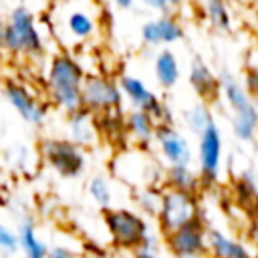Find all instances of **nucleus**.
<instances>
[{
  "mask_svg": "<svg viewBox=\"0 0 258 258\" xmlns=\"http://www.w3.org/2000/svg\"><path fill=\"white\" fill-rule=\"evenodd\" d=\"M109 2H111L115 8H119V10H133L137 0H109Z\"/></svg>",
  "mask_w": 258,
  "mask_h": 258,
  "instance_id": "nucleus-33",
  "label": "nucleus"
},
{
  "mask_svg": "<svg viewBox=\"0 0 258 258\" xmlns=\"http://www.w3.org/2000/svg\"><path fill=\"white\" fill-rule=\"evenodd\" d=\"M161 187L163 185L133 189V200H135V206H137L139 214H143L145 218H155L157 216L159 204H161Z\"/></svg>",
  "mask_w": 258,
  "mask_h": 258,
  "instance_id": "nucleus-27",
  "label": "nucleus"
},
{
  "mask_svg": "<svg viewBox=\"0 0 258 258\" xmlns=\"http://www.w3.org/2000/svg\"><path fill=\"white\" fill-rule=\"evenodd\" d=\"M157 123L153 117L139 109H127L125 111V133H127V145L149 149L153 145Z\"/></svg>",
  "mask_w": 258,
  "mask_h": 258,
  "instance_id": "nucleus-16",
  "label": "nucleus"
},
{
  "mask_svg": "<svg viewBox=\"0 0 258 258\" xmlns=\"http://www.w3.org/2000/svg\"><path fill=\"white\" fill-rule=\"evenodd\" d=\"M183 123H185V127H187L189 133L202 135L214 123V115H212L210 105L204 103V101H198L191 107H187L183 111Z\"/></svg>",
  "mask_w": 258,
  "mask_h": 258,
  "instance_id": "nucleus-25",
  "label": "nucleus"
},
{
  "mask_svg": "<svg viewBox=\"0 0 258 258\" xmlns=\"http://www.w3.org/2000/svg\"><path fill=\"white\" fill-rule=\"evenodd\" d=\"M220 77V95L224 97L232 113V131L240 141H254L258 133V107L252 97L246 93L240 81L234 79L228 71Z\"/></svg>",
  "mask_w": 258,
  "mask_h": 258,
  "instance_id": "nucleus-5",
  "label": "nucleus"
},
{
  "mask_svg": "<svg viewBox=\"0 0 258 258\" xmlns=\"http://www.w3.org/2000/svg\"><path fill=\"white\" fill-rule=\"evenodd\" d=\"M48 30L62 50H79L95 42L103 28L99 0H52L46 12Z\"/></svg>",
  "mask_w": 258,
  "mask_h": 258,
  "instance_id": "nucleus-1",
  "label": "nucleus"
},
{
  "mask_svg": "<svg viewBox=\"0 0 258 258\" xmlns=\"http://www.w3.org/2000/svg\"><path fill=\"white\" fill-rule=\"evenodd\" d=\"M242 87L246 89V93H248L250 97H256V95H258V71H256V69H248V71L244 73V83H242Z\"/></svg>",
  "mask_w": 258,
  "mask_h": 258,
  "instance_id": "nucleus-31",
  "label": "nucleus"
},
{
  "mask_svg": "<svg viewBox=\"0 0 258 258\" xmlns=\"http://www.w3.org/2000/svg\"><path fill=\"white\" fill-rule=\"evenodd\" d=\"M145 8L153 10V12H159V14H173V10H179L185 0H139Z\"/></svg>",
  "mask_w": 258,
  "mask_h": 258,
  "instance_id": "nucleus-30",
  "label": "nucleus"
},
{
  "mask_svg": "<svg viewBox=\"0 0 258 258\" xmlns=\"http://www.w3.org/2000/svg\"><path fill=\"white\" fill-rule=\"evenodd\" d=\"M42 161L60 177L75 179L87 169V153L67 137H42L38 141Z\"/></svg>",
  "mask_w": 258,
  "mask_h": 258,
  "instance_id": "nucleus-7",
  "label": "nucleus"
},
{
  "mask_svg": "<svg viewBox=\"0 0 258 258\" xmlns=\"http://www.w3.org/2000/svg\"><path fill=\"white\" fill-rule=\"evenodd\" d=\"M206 232H208V226L200 216L187 222L185 226L165 234L163 242L173 258H204L208 256Z\"/></svg>",
  "mask_w": 258,
  "mask_h": 258,
  "instance_id": "nucleus-11",
  "label": "nucleus"
},
{
  "mask_svg": "<svg viewBox=\"0 0 258 258\" xmlns=\"http://www.w3.org/2000/svg\"><path fill=\"white\" fill-rule=\"evenodd\" d=\"M87 194L97 208L101 210L115 208V187L107 175H93L87 181Z\"/></svg>",
  "mask_w": 258,
  "mask_h": 258,
  "instance_id": "nucleus-24",
  "label": "nucleus"
},
{
  "mask_svg": "<svg viewBox=\"0 0 258 258\" xmlns=\"http://www.w3.org/2000/svg\"><path fill=\"white\" fill-rule=\"evenodd\" d=\"M159 250H161L159 234L151 230V232L145 236V240L137 246V250H133V252H135L137 258H159Z\"/></svg>",
  "mask_w": 258,
  "mask_h": 258,
  "instance_id": "nucleus-29",
  "label": "nucleus"
},
{
  "mask_svg": "<svg viewBox=\"0 0 258 258\" xmlns=\"http://www.w3.org/2000/svg\"><path fill=\"white\" fill-rule=\"evenodd\" d=\"M163 187L200 196L202 179H200V173L191 165H167L163 169Z\"/></svg>",
  "mask_w": 258,
  "mask_h": 258,
  "instance_id": "nucleus-21",
  "label": "nucleus"
},
{
  "mask_svg": "<svg viewBox=\"0 0 258 258\" xmlns=\"http://www.w3.org/2000/svg\"><path fill=\"white\" fill-rule=\"evenodd\" d=\"M2 95L8 101V105L20 115V119L32 127H44L48 119V103L38 99L26 85L8 81L2 87Z\"/></svg>",
  "mask_w": 258,
  "mask_h": 258,
  "instance_id": "nucleus-12",
  "label": "nucleus"
},
{
  "mask_svg": "<svg viewBox=\"0 0 258 258\" xmlns=\"http://www.w3.org/2000/svg\"><path fill=\"white\" fill-rule=\"evenodd\" d=\"M6 22L4 52L10 56L40 58L46 52V42L40 32L36 14L26 6H16L10 10Z\"/></svg>",
  "mask_w": 258,
  "mask_h": 258,
  "instance_id": "nucleus-4",
  "label": "nucleus"
},
{
  "mask_svg": "<svg viewBox=\"0 0 258 258\" xmlns=\"http://www.w3.org/2000/svg\"><path fill=\"white\" fill-rule=\"evenodd\" d=\"M64 125H67V139H71L79 147L87 149V147H93L99 143L97 119L89 111L79 109V111L69 113Z\"/></svg>",
  "mask_w": 258,
  "mask_h": 258,
  "instance_id": "nucleus-18",
  "label": "nucleus"
},
{
  "mask_svg": "<svg viewBox=\"0 0 258 258\" xmlns=\"http://www.w3.org/2000/svg\"><path fill=\"white\" fill-rule=\"evenodd\" d=\"M252 101H254V103H256V107H258V95H256V97H252Z\"/></svg>",
  "mask_w": 258,
  "mask_h": 258,
  "instance_id": "nucleus-35",
  "label": "nucleus"
},
{
  "mask_svg": "<svg viewBox=\"0 0 258 258\" xmlns=\"http://www.w3.org/2000/svg\"><path fill=\"white\" fill-rule=\"evenodd\" d=\"M153 145L157 149V157L167 165H191L194 151L187 137L175 125H159L155 129Z\"/></svg>",
  "mask_w": 258,
  "mask_h": 258,
  "instance_id": "nucleus-14",
  "label": "nucleus"
},
{
  "mask_svg": "<svg viewBox=\"0 0 258 258\" xmlns=\"http://www.w3.org/2000/svg\"><path fill=\"white\" fill-rule=\"evenodd\" d=\"M206 246H208V256L212 258H256L246 244L230 238L218 228H208Z\"/></svg>",
  "mask_w": 258,
  "mask_h": 258,
  "instance_id": "nucleus-19",
  "label": "nucleus"
},
{
  "mask_svg": "<svg viewBox=\"0 0 258 258\" xmlns=\"http://www.w3.org/2000/svg\"><path fill=\"white\" fill-rule=\"evenodd\" d=\"M20 252V244H18V232L14 228H10L8 224L0 222V254L10 258L14 254Z\"/></svg>",
  "mask_w": 258,
  "mask_h": 258,
  "instance_id": "nucleus-28",
  "label": "nucleus"
},
{
  "mask_svg": "<svg viewBox=\"0 0 258 258\" xmlns=\"http://www.w3.org/2000/svg\"><path fill=\"white\" fill-rule=\"evenodd\" d=\"M103 224L111 244L117 250H137V246L151 232L149 220L131 208H109L103 210Z\"/></svg>",
  "mask_w": 258,
  "mask_h": 258,
  "instance_id": "nucleus-6",
  "label": "nucleus"
},
{
  "mask_svg": "<svg viewBox=\"0 0 258 258\" xmlns=\"http://www.w3.org/2000/svg\"><path fill=\"white\" fill-rule=\"evenodd\" d=\"M4 40H6V22L0 20V52H4Z\"/></svg>",
  "mask_w": 258,
  "mask_h": 258,
  "instance_id": "nucleus-34",
  "label": "nucleus"
},
{
  "mask_svg": "<svg viewBox=\"0 0 258 258\" xmlns=\"http://www.w3.org/2000/svg\"><path fill=\"white\" fill-rule=\"evenodd\" d=\"M87 71L69 50H56L44 71V89L48 103L64 115L83 109V83Z\"/></svg>",
  "mask_w": 258,
  "mask_h": 258,
  "instance_id": "nucleus-2",
  "label": "nucleus"
},
{
  "mask_svg": "<svg viewBox=\"0 0 258 258\" xmlns=\"http://www.w3.org/2000/svg\"><path fill=\"white\" fill-rule=\"evenodd\" d=\"M153 75L157 85L163 91H171L181 77V69H179V60L175 56L173 50L169 48H159L153 56Z\"/></svg>",
  "mask_w": 258,
  "mask_h": 258,
  "instance_id": "nucleus-20",
  "label": "nucleus"
},
{
  "mask_svg": "<svg viewBox=\"0 0 258 258\" xmlns=\"http://www.w3.org/2000/svg\"><path fill=\"white\" fill-rule=\"evenodd\" d=\"M149 149L125 147L111 157V173L127 187H153L163 185V165Z\"/></svg>",
  "mask_w": 258,
  "mask_h": 258,
  "instance_id": "nucleus-3",
  "label": "nucleus"
},
{
  "mask_svg": "<svg viewBox=\"0 0 258 258\" xmlns=\"http://www.w3.org/2000/svg\"><path fill=\"white\" fill-rule=\"evenodd\" d=\"M97 119L99 137H105L111 145H127V133H125V111H113L105 113Z\"/></svg>",
  "mask_w": 258,
  "mask_h": 258,
  "instance_id": "nucleus-23",
  "label": "nucleus"
},
{
  "mask_svg": "<svg viewBox=\"0 0 258 258\" xmlns=\"http://www.w3.org/2000/svg\"><path fill=\"white\" fill-rule=\"evenodd\" d=\"M48 258H77V256L69 248H64V246H54V248H50Z\"/></svg>",
  "mask_w": 258,
  "mask_h": 258,
  "instance_id": "nucleus-32",
  "label": "nucleus"
},
{
  "mask_svg": "<svg viewBox=\"0 0 258 258\" xmlns=\"http://www.w3.org/2000/svg\"><path fill=\"white\" fill-rule=\"evenodd\" d=\"M187 81L189 87L194 89V93L204 101V103H212L220 97V77L200 58L196 56L189 62V71H187Z\"/></svg>",
  "mask_w": 258,
  "mask_h": 258,
  "instance_id": "nucleus-17",
  "label": "nucleus"
},
{
  "mask_svg": "<svg viewBox=\"0 0 258 258\" xmlns=\"http://www.w3.org/2000/svg\"><path fill=\"white\" fill-rule=\"evenodd\" d=\"M200 216H202L200 196L171 189V187H161V204H159V212L155 216L161 236L185 226L187 222H191Z\"/></svg>",
  "mask_w": 258,
  "mask_h": 258,
  "instance_id": "nucleus-9",
  "label": "nucleus"
},
{
  "mask_svg": "<svg viewBox=\"0 0 258 258\" xmlns=\"http://www.w3.org/2000/svg\"><path fill=\"white\" fill-rule=\"evenodd\" d=\"M117 83H119V89L123 95V103H127L129 109H139V111L149 113L153 117V121L157 123V127L173 125V113H171L169 105L165 101H161L143 79H139L131 73H121Z\"/></svg>",
  "mask_w": 258,
  "mask_h": 258,
  "instance_id": "nucleus-8",
  "label": "nucleus"
},
{
  "mask_svg": "<svg viewBox=\"0 0 258 258\" xmlns=\"http://www.w3.org/2000/svg\"><path fill=\"white\" fill-rule=\"evenodd\" d=\"M222 151H224V141H222V131L216 125V121L202 133L198 135V173L202 183L210 185L218 181L220 169H222Z\"/></svg>",
  "mask_w": 258,
  "mask_h": 258,
  "instance_id": "nucleus-13",
  "label": "nucleus"
},
{
  "mask_svg": "<svg viewBox=\"0 0 258 258\" xmlns=\"http://www.w3.org/2000/svg\"><path fill=\"white\" fill-rule=\"evenodd\" d=\"M83 109L93 117L123 109V95L117 79L105 73H87L83 83Z\"/></svg>",
  "mask_w": 258,
  "mask_h": 258,
  "instance_id": "nucleus-10",
  "label": "nucleus"
},
{
  "mask_svg": "<svg viewBox=\"0 0 258 258\" xmlns=\"http://www.w3.org/2000/svg\"><path fill=\"white\" fill-rule=\"evenodd\" d=\"M18 244H20V252L24 254V258H48V244L40 240L38 232H36V224L32 218H22L18 228Z\"/></svg>",
  "mask_w": 258,
  "mask_h": 258,
  "instance_id": "nucleus-22",
  "label": "nucleus"
},
{
  "mask_svg": "<svg viewBox=\"0 0 258 258\" xmlns=\"http://www.w3.org/2000/svg\"><path fill=\"white\" fill-rule=\"evenodd\" d=\"M139 38L149 48H161L175 44L183 38V24L175 14H159L149 18L139 28Z\"/></svg>",
  "mask_w": 258,
  "mask_h": 258,
  "instance_id": "nucleus-15",
  "label": "nucleus"
},
{
  "mask_svg": "<svg viewBox=\"0 0 258 258\" xmlns=\"http://www.w3.org/2000/svg\"><path fill=\"white\" fill-rule=\"evenodd\" d=\"M204 14L214 30L228 32L232 28V14L226 0H204Z\"/></svg>",
  "mask_w": 258,
  "mask_h": 258,
  "instance_id": "nucleus-26",
  "label": "nucleus"
}]
</instances>
